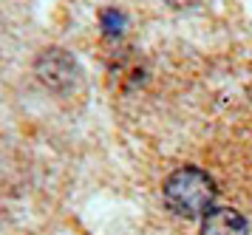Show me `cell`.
<instances>
[{
	"mask_svg": "<svg viewBox=\"0 0 252 235\" xmlns=\"http://www.w3.org/2000/svg\"><path fill=\"white\" fill-rule=\"evenodd\" d=\"M167 6H173V9H190V6H195L198 0H164Z\"/></svg>",
	"mask_w": 252,
	"mask_h": 235,
	"instance_id": "5b68a950",
	"label": "cell"
},
{
	"mask_svg": "<svg viewBox=\"0 0 252 235\" xmlns=\"http://www.w3.org/2000/svg\"><path fill=\"white\" fill-rule=\"evenodd\" d=\"M164 204L167 210L182 218H204L218 199V187L207 170L195 165L173 170L164 179Z\"/></svg>",
	"mask_w": 252,
	"mask_h": 235,
	"instance_id": "6da1fadb",
	"label": "cell"
},
{
	"mask_svg": "<svg viewBox=\"0 0 252 235\" xmlns=\"http://www.w3.org/2000/svg\"><path fill=\"white\" fill-rule=\"evenodd\" d=\"M201 235H250L247 218L232 207H213L201 218Z\"/></svg>",
	"mask_w": 252,
	"mask_h": 235,
	"instance_id": "3957f363",
	"label": "cell"
},
{
	"mask_svg": "<svg viewBox=\"0 0 252 235\" xmlns=\"http://www.w3.org/2000/svg\"><path fill=\"white\" fill-rule=\"evenodd\" d=\"M34 71L40 82L48 85L51 91H68L77 77H80V68H77V60L63 51V48H46L40 51L34 60Z\"/></svg>",
	"mask_w": 252,
	"mask_h": 235,
	"instance_id": "7a4b0ae2",
	"label": "cell"
},
{
	"mask_svg": "<svg viewBox=\"0 0 252 235\" xmlns=\"http://www.w3.org/2000/svg\"><path fill=\"white\" fill-rule=\"evenodd\" d=\"M125 26V17L119 14L116 9H105L102 11V29L108 34H119V29Z\"/></svg>",
	"mask_w": 252,
	"mask_h": 235,
	"instance_id": "277c9868",
	"label": "cell"
}]
</instances>
